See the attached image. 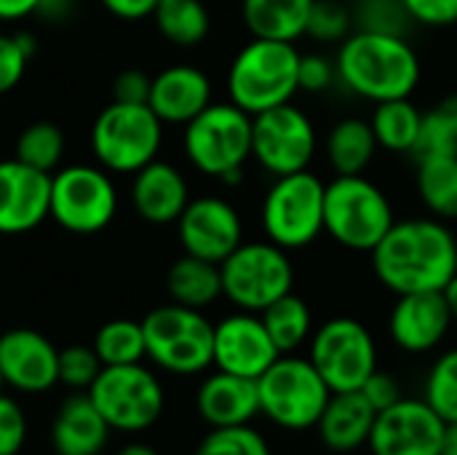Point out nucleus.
Listing matches in <instances>:
<instances>
[{
  "mask_svg": "<svg viewBox=\"0 0 457 455\" xmlns=\"http://www.w3.org/2000/svg\"><path fill=\"white\" fill-rule=\"evenodd\" d=\"M380 284L396 295L442 292L457 274V239L445 220H396L370 252Z\"/></svg>",
  "mask_w": 457,
  "mask_h": 455,
  "instance_id": "1",
  "label": "nucleus"
},
{
  "mask_svg": "<svg viewBox=\"0 0 457 455\" xmlns=\"http://www.w3.org/2000/svg\"><path fill=\"white\" fill-rule=\"evenodd\" d=\"M337 78L370 102L412 97L420 83V56L404 35L353 29L337 51Z\"/></svg>",
  "mask_w": 457,
  "mask_h": 455,
  "instance_id": "2",
  "label": "nucleus"
},
{
  "mask_svg": "<svg viewBox=\"0 0 457 455\" xmlns=\"http://www.w3.org/2000/svg\"><path fill=\"white\" fill-rule=\"evenodd\" d=\"M300 56L303 54L297 51L295 43L252 38L236 54L228 70L230 102L246 110L249 115L292 102V97L300 91L297 86Z\"/></svg>",
  "mask_w": 457,
  "mask_h": 455,
  "instance_id": "3",
  "label": "nucleus"
},
{
  "mask_svg": "<svg viewBox=\"0 0 457 455\" xmlns=\"http://www.w3.org/2000/svg\"><path fill=\"white\" fill-rule=\"evenodd\" d=\"M187 161L222 182H241L252 158V115L233 102H212L190 123L182 137Z\"/></svg>",
  "mask_w": 457,
  "mask_h": 455,
  "instance_id": "4",
  "label": "nucleus"
},
{
  "mask_svg": "<svg viewBox=\"0 0 457 455\" xmlns=\"http://www.w3.org/2000/svg\"><path fill=\"white\" fill-rule=\"evenodd\" d=\"M396 223L388 196L364 174H335L324 193V231L345 249L372 252Z\"/></svg>",
  "mask_w": 457,
  "mask_h": 455,
  "instance_id": "5",
  "label": "nucleus"
},
{
  "mask_svg": "<svg viewBox=\"0 0 457 455\" xmlns=\"http://www.w3.org/2000/svg\"><path fill=\"white\" fill-rule=\"evenodd\" d=\"M147 359L174 375H198L214 365V324L179 303L153 308L142 319Z\"/></svg>",
  "mask_w": 457,
  "mask_h": 455,
  "instance_id": "6",
  "label": "nucleus"
},
{
  "mask_svg": "<svg viewBox=\"0 0 457 455\" xmlns=\"http://www.w3.org/2000/svg\"><path fill=\"white\" fill-rule=\"evenodd\" d=\"M260 413L287 432L316 429L332 392L311 359L281 354L260 378Z\"/></svg>",
  "mask_w": 457,
  "mask_h": 455,
  "instance_id": "7",
  "label": "nucleus"
},
{
  "mask_svg": "<svg viewBox=\"0 0 457 455\" xmlns=\"http://www.w3.org/2000/svg\"><path fill=\"white\" fill-rule=\"evenodd\" d=\"M163 121L150 105L110 102L94 121L91 150L107 172L134 174L158 158Z\"/></svg>",
  "mask_w": 457,
  "mask_h": 455,
  "instance_id": "8",
  "label": "nucleus"
},
{
  "mask_svg": "<svg viewBox=\"0 0 457 455\" xmlns=\"http://www.w3.org/2000/svg\"><path fill=\"white\" fill-rule=\"evenodd\" d=\"M220 271L222 295L249 314H262L295 287L292 260L273 241H244L220 263Z\"/></svg>",
  "mask_w": 457,
  "mask_h": 455,
  "instance_id": "9",
  "label": "nucleus"
},
{
  "mask_svg": "<svg viewBox=\"0 0 457 455\" xmlns=\"http://www.w3.org/2000/svg\"><path fill=\"white\" fill-rule=\"evenodd\" d=\"M327 182L316 174L295 172L276 177L262 201V228L268 241L281 249H303L324 231Z\"/></svg>",
  "mask_w": 457,
  "mask_h": 455,
  "instance_id": "10",
  "label": "nucleus"
},
{
  "mask_svg": "<svg viewBox=\"0 0 457 455\" xmlns=\"http://www.w3.org/2000/svg\"><path fill=\"white\" fill-rule=\"evenodd\" d=\"M88 397L110 429L126 434L150 429L166 405L161 381L142 362L102 367L99 378L88 389Z\"/></svg>",
  "mask_w": 457,
  "mask_h": 455,
  "instance_id": "11",
  "label": "nucleus"
},
{
  "mask_svg": "<svg viewBox=\"0 0 457 455\" xmlns=\"http://www.w3.org/2000/svg\"><path fill=\"white\" fill-rule=\"evenodd\" d=\"M308 359L332 394L359 392L364 381L378 370V346L361 322L337 316L311 335Z\"/></svg>",
  "mask_w": 457,
  "mask_h": 455,
  "instance_id": "12",
  "label": "nucleus"
},
{
  "mask_svg": "<svg viewBox=\"0 0 457 455\" xmlns=\"http://www.w3.org/2000/svg\"><path fill=\"white\" fill-rule=\"evenodd\" d=\"M118 209V193L99 166H64L51 174V212L70 233H99L107 228Z\"/></svg>",
  "mask_w": 457,
  "mask_h": 455,
  "instance_id": "13",
  "label": "nucleus"
},
{
  "mask_svg": "<svg viewBox=\"0 0 457 455\" xmlns=\"http://www.w3.org/2000/svg\"><path fill=\"white\" fill-rule=\"evenodd\" d=\"M316 145L313 121L292 102L252 115V158L273 177L305 172Z\"/></svg>",
  "mask_w": 457,
  "mask_h": 455,
  "instance_id": "14",
  "label": "nucleus"
},
{
  "mask_svg": "<svg viewBox=\"0 0 457 455\" xmlns=\"http://www.w3.org/2000/svg\"><path fill=\"white\" fill-rule=\"evenodd\" d=\"M447 421L426 400H399L378 413L370 448L375 455H439Z\"/></svg>",
  "mask_w": 457,
  "mask_h": 455,
  "instance_id": "15",
  "label": "nucleus"
},
{
  "mask_svg": "<svg viewBox=\"0 0 457 455\" xmlns=\"http://www.w3.org/2000/svg\"><path fill=\"white\" fill-rule=\"evenodd\" d=\"M177 236L185 255L222 263L244 244V223L236 206L220 196L190 198L177 220Z\"/></svg>",
  "mask_w": 457,
  "mask_h": 455,
  "instance_id": "16",
  "label": "nucleus"
},
{
  "mask_svg": "<svg viewBox=\"0 0 457 455\" xmlns=\"http://www.w3.org/2000/svg\"><path fill=\"white\" fill-rule=\"evenodd\" d=\"M278 357L281 351L276 349L273 338L268 335L257 314L238 311L233 316H225L220 324H214L217 370L257 381Z\"/></svg>",
  "mask_w": 457,
  "mask_h": 455,
  "instance_id": "17",
  "label": "nucleus"
},
{
  "mask_svg": "<svg viewBox=\"0 0 457 455\" xmlns=\"http://www.w3.org/2000/svg\"><path fill=\"white\" fill-rule=\"evenodd\" d=\"M0 370L5 386L16 392H48L59 383V349L37 330H8L0 335Z\"/></svg>",
  "mask_w": 457,
  "mask_h": 455,
  "instance_id": "18",
  "label": "nucleus"
},
{
  "mask_svg": "<svg viewBox=\"0 0 457 455\" xmlns=\"http://www.w3.org/2000/svg\"><path fill=\"white\" fill-rule=\"evenodd\" d=\"M51 212V174L19 158L0 161V233H27Z\"/></svg>",
  "mask_w": 457,
  "mask_h": 455,
  "instance_id": "19",
  "label": "nucleus"
},
{
  "mask_svg": "<svg viewBox=\"0 0 457 455\" xmlns=\"http://www.w3.org/2000/svg\"><path fill=\"white\" fill-rule=\"evenodd\" d=\"M391 308L388 333L394 343L407 354L434 351L450 333L453 314L442 292H410L396 295Z\"/></svg>",
  "mask_w": 457,
  "mask_h": 455,
  "instance_id": "20",
  "label": "nucleus"
},
{
  "mask_svg": "<svg viewBox=\"0 0 457 455\" xmlns=\"http://www.w3.org/2000/svg\"><path fill=\"white\" fill-rule=\"evenodd\" d=\"M131 204L134 212L150 225H171L179 220L185 206L190 204V188L182 172L166 161H150L139 172H134L131 182Z\"/></svg>",
  "mask_w": 457,
  "mask_h": 455,
  "instance_id": "21",
  "label": "nucleus"
},
{
  "mask_svg": "<svg viewBox=\"0 0 457 455\" xmlns=\"http://www.w3.org/2000/svg\"><path fill=\"white\" fill-rule=\"evenodd\" d=\"M163 123H190L212 105V80L193 64H171L153 78L150 102Z\"/></svg>",
  "mask_w": 457,
  "mask_h": 455,
  "instance_id": "22",
  "label": "nucleus"
},
{
  "mask_svg": "<svg viewBox=\"0 0 457 455\" xmlns=\"http://www.w3.org/2000/svg\"><path fill=\"white\" fill-rule=\"evenodd\" d=\"M198 416L212 426H244L260 413V389L254 378L217 370L209 375L195 394Z\"/></svg>",
  "mask_w": 457,
  "mask_h": 455,
  "instance_id": "23",
  "label": "nucleus"
},
{
  "mask_svg": "<svg viewBox=\"0 0 457 455\" xmlns=\"http://www.w3.org/2000/svg\"><path fill=\"white\" fill-rule=\"evenodd\" d=\"M110 424L91 402L88 392L67 397L51 424V448L56 455H99L110 440Z\"/></svg>",
  "mask_w": 457,
  "mask_h": 455,
  "instance_id": "24",
  "label": "nucleus"
},
{
  "mask_svg": "<svg viewBox=\"0 0 457 455\" xmlns=\"http://www.w3.org/2000/svg\"><path fill=\"white\" fill-rule=\"evenodd\" d=\"M378 410L361 392H340L332 394L316 429L324 448L335 453H353L370 442Z\"/></svg>",
  "mask_w": 457,
  "mask_h": 455,
  "instance_id": "25",
  "label": "nucleus"
},
{
  "mask_svg": "<svg viewBox=\"0 0 457 455\" xmlns=\"http://www.w3.org/2000/svg\"><path fill=\"white\" fill-rule=\"evenodd\" d=\"M313 0H241V16L252 38L295 43L308 29Z\"/></svg>",
  "mask_w": 457,
  "mask_h": 455,
  "instance_id": "26",
  "label": "nucleus"
},
{
  "mask_svg": "<svg viewBox=\"0 0 457 455\" xmlns=\"http://www.w3.org/2000/svg\"><path fill=\"white\" fill-rule=\"evenodd\" d=\"M166 292H169L171 303L204 311L206 306H212L222 298L220 263L182 255L179 260L171 263V268L166 274Z\"/></svg>",
  "mask_w": 457,
  "mask_h": 455,
  "instance_id": "27",
  "label": "nucleus"
},
{
  "mask_svg": "<svg viewBox=\"0 0 457 455\" xmlns=\"http://www.w3.org/2000/svg\"><path fill=\"white\" fill-rule=\"evenodd\" d=\"M378 137L364 118H343L327 137V161L335 174H364L378 153Z\"/></svg>",
  "mask_w": 457,
  "mask_h": 455,
  "instance_id": "28",
  "label": "nucleus"
},
{
  "mask_svg": "<svg viewBox=\"0 0 457 455\" xmlns=\"http://www.w3.org/2000/svg\"><path fill=\"white\" fill-rule=\"evenodd\" d=\"M418 193L436 220H457V153L418 158Z\"/></svg>",
  "mask_w": 457,
  "mask_h": 455,
  "instance_id": "29",
  "label": "nucleus"
},
{
  "mask_svg": "<svg viewBox=\"0 0 457 455\" xmlns=\"http://www.w3.org/2000/svg\"><path fill=\"white\" fill-rule=\"evenodd\" d=\"M370 123H372V131L383 150L415 153L420 129H423V113L418 110V105H412L410 97L388 99V102L375 105Z\"/></svg>",
  "mask_w": 457,
  "mask_h": 455,
  "instance_id": "30",
  "label": "nucleus"
},
{
  "mask_svg": "<svg viewBox=\"0 0 457 455\" xmlns=\"http://www.w3.org/2000/svg\"><path fill=\"white\" fill-rule=\"evenodd\" d=\"M268 335L273 338L276 349L281 354H295L313 333V316L308 303L295 295L287 292L284 298H278L276 303H270L262 314H260Z\"/></svg>",
  "mask_w": 457,
  "mask_h": 455,
  "instance_id": "31",
  "label": "nucleus"
},
{
  "mask_svg": "<svg viewBox=\"0 0 457 455\" xmlns=\"http://www.w3.org/2000/svg\"><path fill=\"white\" fill-rule=\"evenodd\" d=\"M158 32L174 46L190 48L209 35V11L201 0H158L153 11Z\"/></svg>",
  "mask_w": 457,
  "mask_h": 455,
  "instance_id": "32",
  "label": "nucleus"
},
{
  "mask_svg": "<svg viewBox=\"0 0 457 455\" xmlns=\"http://www.w3.org/2000/svg\"><path fill=\"white\" fill-rule=\"evenodd\" d=\"M94 351L99 354L104 367L115 365H137L147 357L142 322L112 319L102 324L94 335Z\"/></svg>",
  "mask_w": 457,
  "mask_h": 455,
  "instance_id": "33",
  "label": "nucleus"
},
{
  "mask_svg": "<svg viewBox=\"0 0 457 455\" xmlns=\"http://www.w3.org/2000/svg\"><path fill=\"white\" fill-rule=\"evenodd\" d=\"M62 156H64V134L51 121L29 123L16 139L13 158H19L21 164L32 166L37 172L54 174L62 164Z\"/></svg>",
  "mask_w": 457,
  "mask_h": 455,
  "instance_id": "34",
  "label": "nucleus"
},
{
  "mask_svg": "<svg viewBox=\"0 0 457 455\" xmlns=\"http://www.w3.org/2000/svg\"><path fill=\"white\" fill-rule=\"evenodd\" d=\"M457 153V94L445 97L428 113H423V129L415 156Z\"/></svg>",
  "mask_w": 457,
  "mask_h": 455,
  "instance_id": "35",
  "label": "nucleus"
},
{
  "mask_svg": "<svg viewBox=\"0 0 457 455\" xmlns=\"http://www.w3.org/2000/svg\"><path fill=\"white\" fill-rule=\"evenodd\" d=\"M426 402L447 421H457V349L442 354L426 381Z\"/></svg>",
  "mask_w": 457,
  "mask_h": 455,
  "instance_id": "36",
  "label": "nucleus"
},
{
  "mask_svg": "<svg viewBox=\"0 0 457 455\" xmlns=\"http://www.w3.org/2000/svg\"><path fill=\"white\" fill-rule=\"evenodd\" d=\"M195 455H270V448L260 432L244 424V426L212 429L201 440Z\"/></svg>",
  "mask_w": 457,
  "mask_h": 455,
  "instance_id": "37",
  "label": "nucleus"
},
{
  "mask_svg": "<svg viewBox=\"0 0 457 455\" xmlns=\"http://www.w3.org/2000/svg\"><path fill=\"white\" fill-rule=\"evenodd\" d=\"M351 13L356 29L391 32V35H404L407 24L412 21L402 0H356V11Z\"/></svg>",
  "mask_w": 457,
  "mask_h": 455,
  "instance_id": "38",
  "label": "nucleus"
},
{
  "mask_svg": "<svg viewBox=\"0 0 457 455\" xmlns=\"http://www.w3.org/2000/svg\"><path fill=\"white\" fill-rule=\"evenodd\" d=\"M351 27H353V13L345 3L313 0L305 35H311L313 40H321V43H343L351 35Z\"/></svg>",
  "mask_w": 457,
  "mask_h": 455,
  "instance_id": "39",
  "label": "nucleus"
},
{
  "mask_svg": "<svg viewBox=\"0 0 457 455\" xmlns=\"http://www.w3.org/2000/svg\"><path fill=\"white\" fill-rule=\"evenodd\" d=\"M102 367L104 365L94 346H67L59 351V383L75 392H88L91 383L99 378Z\"/></svg>",
  "mask_w": 457,
  "mask_h": 455,
  "instance_id": "40",
  "label": "nucleus"
},
{
  "mask_svg": "<svg viewBox=\"0 0 457 455\" xmlns=\"http://www.w3.org/2000/svg\"><path fill=\"white\" fill-rule=\"evenodd\" d=\"M29 56H32L29 35H3L0 32V94L19 86Z\"/></svg>",
  "mask_w": 457,
  "mask_h": 455,
  "instance_id": "41",
  "label": "nucleus"
},
{
  "mask_svg": "<svg viewBox=\"0 0 457 455\" xmlns=\"http://www.w3.org/2000/svg\"><path fill=\"white\" fill-rule=\"evenodd\" d=\"M27 440V418L16 400L0 394V455H16Z\"/></svg>",
  "mask_w": 457,
  "mask_h": 455,
  "instance_id": "42",
  "label": "nucleus"
},
{
  "mask_svg": "<svg viewBox=\"0 0 457 455\" xmlns=\"http://www.w3.org/2000/svg\"><path fill=\"white\" fill-rule=\"evenodd\" d=\"M337 78V64L329 62L321 54H303L300 56V67H297V86L300 91L308 94H321L327 91Z\"/></svg>",
  "mask_w": 457,
  "mask_h": 455,
  "instance_id": "43",
  "label": "nucleus"
},
{
  "mask_svg": "<svg viewBox=\"0 0 457 455\" xmlns=\"http://www.w3.org/2000/svg\"><path fill=\"white\" fill-rule=\"evenodd\" d=\"M412 21L426 27L457 24V0H402Z\"/></svg>",
  "mask_w": 457,
  "mask_h": 455,
  "instance_id": "44",
  "label": "nucleus"
},
{
  "mask_svg": "<svg viewBox=\"0 0 457 455\" xmlns=\"http://www.w3.org/2000/svg\"><path fill=\"white\" fill-rule=\"evenodd\" d=\"M150 86L153 78L142 70H123L118 72L112 83V102H126V105H147L150 102Z\"/></svg>",
  "mask_w": 457,
  "mask_h": 455,
  "instance_id": "45",
  "label": "nucleus"
},
{
  "mask_svg": "<svg viewBox=\"0 0 457 455\" xmlns=\"http://www.w3.org/2000/svg\"><path fill=\"white\" fill-rule=\"evenodd\" d=\"M359 392L370 400V405H372L378 413L388 410L391 405H396V402L402 400V386H399V381H396L394 375L383 373V370H375V373L364 381V386H361Z\"/></svg>",
  "mask_w": 457,
  "mask_h": 455,
  "instance_id": "46",
  "label": "nucleus"
},
{
  "mask_svg": "<svg viewBox=\"0 0 457 455\" xmlns=\"http://www.w3.org/2000/svg\"><path fill=\"white\" fill-rule=\"evenodd\" d=\"M99 3L120 19H145L153 16L158 0H99Z\"/></svg>",
  "mask_w": 457,
  "mask_h": 455,
  "instance_id": "47",
  "label": "nucleus"
},
{
  "mask_svg": "<svg viewBox=\"0 0 457 455\" xmlns=\"http://www.w3.org/2000/svg\"><path fill=\"white\" fill-rule=\"evenodd\" d=\"M40 0H0V19L3 21H16L29 13H35Z\"/></svg>",
  "mask_w": 457,
  "mask_h": 455,
  "instance_id": "48",
  "label": "nucleus"
},
{
  "mask_svg": "<svg viewBox=\"0 0 457 455\" xmlns=\"http://www.w3.org/2000/svg\"><path fill=\"white\" fill-rule=\"evenodd\" d=\"M72 8V0H40L37 5V16H46V19H64Z\"/></svg>",
  "mask_w": 457,
  "mask_h": 455,
  "instance_id": "49",
  "label": "nucleus"
},
{
  "mask_svg": "<svg viewBox=\"0 0 457 455\" xmlns=\"http://www.w3.org/2000/svg\"><path fill=\"white\" fill-rule=\"evenodd\" d=\"M442 295H445V300H447V306H450L453 322H457V274L447 282V287L442 290Z\"/></svg>",
  "mask_w": 457,
  "mask_h": 455,
  "instance_id": "50",
  "label": "nucleus"
},
{
  "mask_svg": "<svg viewBox=\"0 0 457 455\" xmlns=\"http://www.w3.org/2000/svg\"><path fill=\"white\" fill-rule=\"evenodd\" d=\"M442 453L457 455V421L447 424V432H445V448H442Z\"/></svg>",
  "mask_w": 457,
  "mask_h": 455,
  "instance_id": "51",
  "label": "nucleus"
},
{
  "mask_svg": "<svg viewBox=\"0 0 457 455\" xmlns=\"http://www.w3.org/2000/svg\"><path fill=\"white\" fill-rule=\"evenodd\" d=\"M115 455H158V451L145 442H131V445H123Z\"/></svg>",
  "mask_w": 457,
  "mask_h": 455,
  "instance_id": "52",
  "label": "nucleus"
},
{
  "mask_svg": "<svg viewBox=\"0 0 457 455\" xmlns=\"http://www.w3.org/2000/svg\"><path fill=\"white\" fill-rule=\"evenodd\" d=\"M3 386H5V378H3V370H0V394H3Z\"/></svg>",
  "mask_w": 457,
  "mask_h": 455,
  "instance_id": "53",
  "label": "nucleus"
},
{
  "mask_svg": "<svg viewBox=\"0 0 457 455\" xmlns=\"http://www.w3.org/2000/svg\"><path fill=\"white\" fill-rule=\"evenodd\" d=\"M439 455H447V453H439Z\"/></svg>",
  "mask_w": 457,
  "mask_h": 455,
  "instance_id": "54",
  "label": "nucleus"
}]
</instances>
